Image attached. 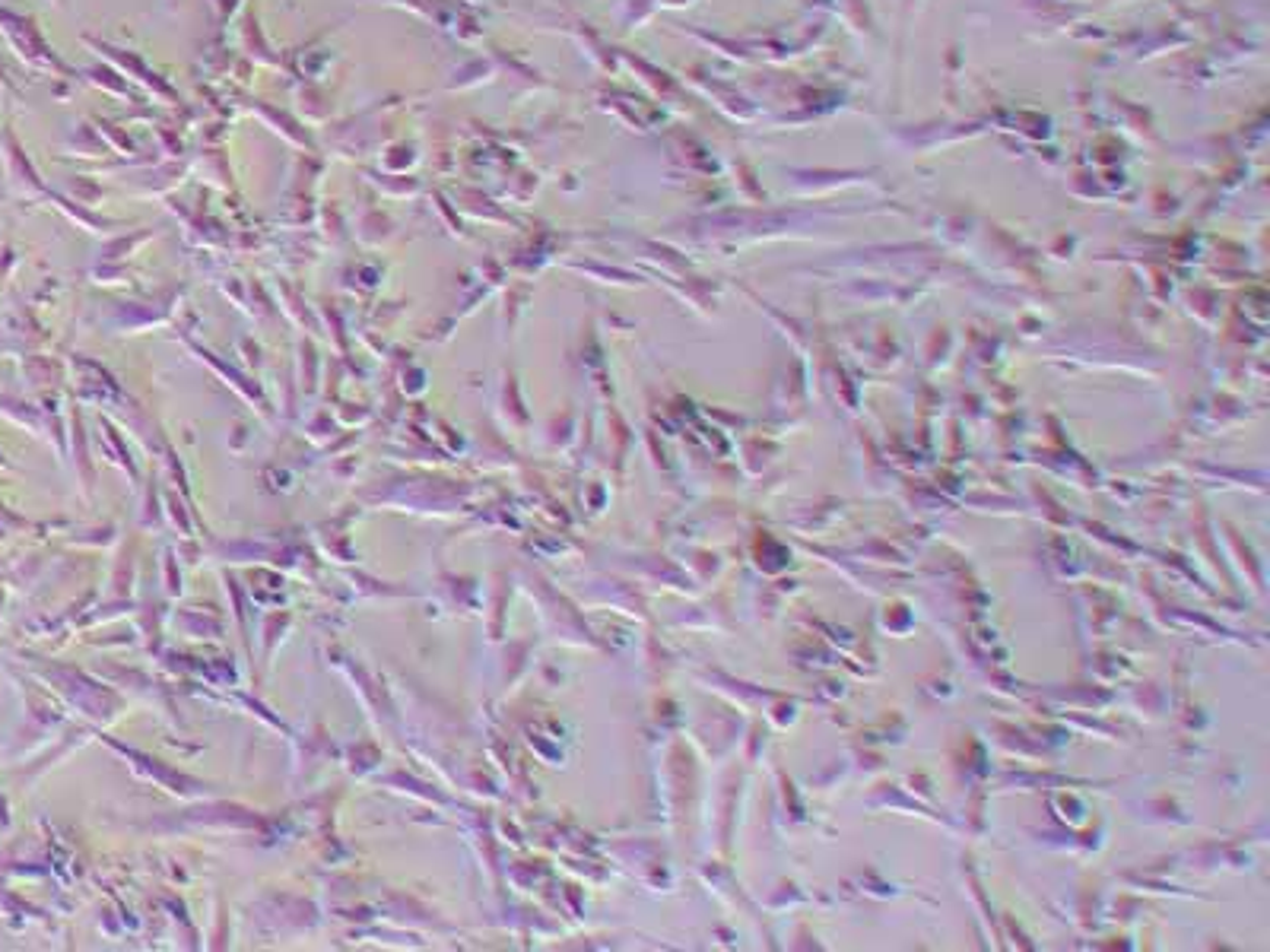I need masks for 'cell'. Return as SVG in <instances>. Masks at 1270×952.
Instances as JSON below:
<instances>
[]
</instances>
